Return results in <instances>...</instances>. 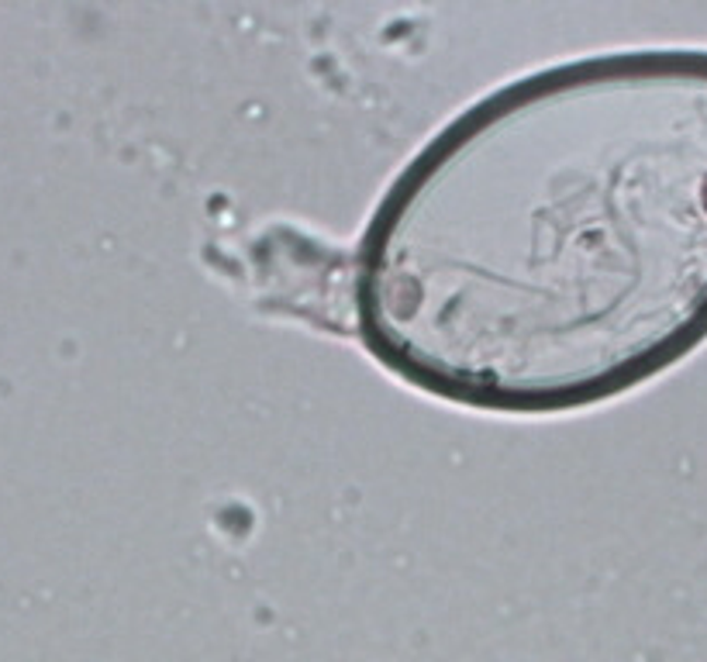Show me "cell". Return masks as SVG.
<instances>
[{
  "label": "cell",
  "instance_id": "obj_1",
  "mask_svg": "<svg viewBox=\"0 0 707 662\" xmlns=\"http://www.w3.org/2000/svg\"><path fill=\"white\" fill-rule=\"evenodd\" d=\"M369 356L438 401L566 414L707 342V49L504 83L404 166L360 238Z\"/></svg>",
  "mask_w": 707,
  "mask_h": 662
}]
</instances>
